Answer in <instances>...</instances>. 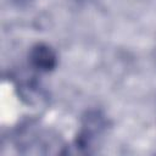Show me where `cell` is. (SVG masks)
<instances>
[{"label":"cell","instance_id":"cell-2","mask_svg":"<svg viewBox=\"0 0 156 156\" xmlns=\"http://www.w3.org/2000/svg\"><path fill=\"white\" fill-rule=\"evenodd\" d=\"M28 60L30 66L39 72H51L58 62L56 51L46 43L34 44L29 50Z\"/></svg>","mask_w":156,"mask_h":156},{"label":"cell","instance_id":"cell-1","mask_svg":"<svg viewBox=\"0 0 156 156\" xmlns=\"http://www.w3.org/2000/svg\"><path fill=\"white\" fill-rule=\"evenodd\" d=\"M106 128L107 121L100 111H88L82 118L80 130L74 140V146L80 154H91Z\"/></svg>","mask_w":156,"mask_h":156},{"label":"cell","instance_id":"cell-3","mask_svg":"<svg viewBox=\"0 0 156 156\" xmlns=\"http://www.w3.org/2000/svg\"><path fill=\"white\" fill-rule=\"evenodd\" d=\"M13 2H17V4H26V2H28L29 0H12Z\"/></svg>","mask_w":156,"mask_h":156}]
</instances>
